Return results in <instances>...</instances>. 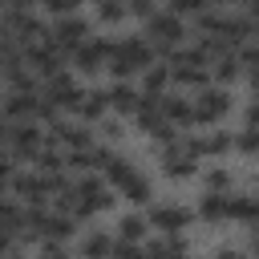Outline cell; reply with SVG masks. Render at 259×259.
Instances as JSON below:
<instances>
[{
	"instance_id": "6da1fadb",
	"label": "cell",
	"mask_w": 259,
	"mask_h": 259,
	"mask_svg": "<svg viewBox=\"0 0 259 259\" xmlns=\"http://www.w3.org/2000/svg\"><path fill=\"white\" fill-rule=\"evenodd\" d=\"M146 40H150V49H154V57L158 61H170L174 57V49L182 45V36H186V28H182V16H174V12H150L146 16V32H142Z\"/></svg>"
},
{
	"instance_id": "7a4b0ae2",
	"label": "cell",
	"mask_w": 259,
	"mask_h": 259,
	"mask_svg": "<svg viewBox=\"0 0 259 259\" xmlns=\"http://www.w3.org/2000/svg\"><path fill=\"white\" fill-rule=\"evenodd\" d=\"M150 61H158L154 49H150V40H146V36H125V40H113V53H109L105 69H109L113 77H130V81H134Z\"/></svg>"
},
{
	"instance_id": "3957f363",
	"label": "cell",
	"mask_w": 259,
	"mask_h": 259,
	"mask_svg": "<svg viewBox=\"0 0 259 259\" xmlns=\"http://www.w3.org/2000/svg\"><path fill=\"white\" fill-rule=\"evenodd\" d=\"M227 109H231V93H227V85H198L194 89V101H190V117L198 121V125H214L219 117H227Z\"/></svg>"
},
{
	"instance_id": "277c9868",
	"label": "cell",
	"mask_w": 259,
	"mask_h": 259,
	"mask_svg": "<svg viewBox=\"0 0 259 259\" xmlns=\"http://www.w3.org/2000/svg\"><path fill=\"white\" fill-rule=\"evenodd\" d=\"M109 53H113V40H109V36H85V40L69 53V61L77 65V73L93 77V73H101V69H105Z\"/></svg>"
},
{
	"instance_id": "5b68a950",
	"label": "cell",
	"mask_w": 259,
	"mask_h": 259,
	"mask_svg": "<svg viewBox=\"0 0 259 259\" xmlns=\"http://www.w3.org/2000/svg\"><path fill=\"white\" fill-rule=\"evenodd\" d=\"M89 36V20L85 16H77V12H65V16H53V24H49V40L69 57L81 40Z\"/></svg>"
},
{
	"instance_id": "8992f818",
	"label": "cell",
	"mask_w": 259,
	"mask_h": 259,
	"mask_svg": "<svg viewBox=\"0 0 259 259\" xmlns=\"http://www.w3.org/2000/svg\"><path fill=\"white\" fill-rule=\"evenodd\" d=\"M45 146V134H40V121H12V130H8V154L16 158V162H32V154Z\"/></svg>"
},
{
	"instance_id": "52a82bcc",
	"label": "cell",
	"mask_w": 259,
	"mask_h": 259,
	"mask_svg": "<svg viewBox=\"0 0 259 259\" xmlns=\"http://www.w3.org/2000/svg\"><path fill=\"white\" fill-rule=\"evenodd\" d=\"M45 142H53L61 150H89L93 146V134L85 130V121H61V117H53Z\"/></svg>"
},
{
	"instance_id": "ba28073f",
	"label": "cell",
	"mask_w": 259,
	"mask_h": 259,
	"mask_svg": "<svg viewBox=\"0 0 259 259\" xmlns=\"http://www.w3.org/2000/svg\"><path fill=\"white\" fill-rule=\"evenodd\" d=\"M178 146L190 158H219V154L231 150V134L227 130H206V134H194V138H178Z\"/></svg>"
},
{
	"instance_id": "9c48e42d",
	"label": "cell",
	"mask_w": 259,
	"mask_h": 259,
	"mask_svg": "<svg viewBox=\"0 0 259 259\" xmlns=\"http://www.w3.org/2000/svg\"><path fill=\"white\" fill-rule=\"evenodd\" d=\"M8 190L20 194L24 202H49V194H53L49 174H40V170H36V174H20V170H16V174L8 178Z\"/></svg>"
},
{
	"instance_id": "30bf717a",
	"label": "cell",
	"mask_w": 259,
	"mask_h": 259,
	"mask_svg": "<svg viewBox=\"0 0 259 259\" xmlns=\"http://www.w3.org/2000/svg\"><path fill=\"white\" fill-rule=\"evenodd\" d=\"M105 93V109H113V113H134V101H138V85L130 81V77H113L109 81V89H101Z\"/></svg>"
},
{
	"instance_id": "8fae6325",
	"label": "cell",
	"mask_w": 259,
	"mask_h": 259,
	"mask_svg": "<svg viewBox=\"0 0 259 259\" xmlns=\"http://www.w3.org/2000/svg\"><path fill=\"white\" fill-rule=\"evenodd\" d=\"M146 223H154L158 231H182L190 223V210H182L174 202H150V219Z\"/></svg>"
},
{
	"instance_id": "7c38bea8",
	"label": "cell",
	"mask_w": 259,
	"mask_h": 259,
	"mask_svg": "<svg viewBox=\"0 0 259 259\" xmlns=\"http://www.w3.org/2000/svg\"><path fill=\"white\" fill-rule=\"evenodd\" d=\"M158 109H162V117H166L170 125H178V130L194 125V117H190V97H178V93H166V89H162Z\"/></svg>"
},
{
	"instance_id": "4fadbf2b",
	"label": "cell",
	"mask_w": 259,
	"mask_h": 259,
	"mask_svg": "<svg viewBox=\"0 0 259 259\" xmlns=\"http://www.w3.org/2000/svg\"><path fill=\"white\" fill-rule=\"evenodd\" d=\"M113 186H117V190H121V194H125L130 202H138V206H150V198H154L150 182H146V178H142V174H138L134 166H130V170H125V174H121V178H117Z\"/></svg>"
},
{
	"instance_id": "5bb4252c",
	"label": "cell",
	"mask_w": 259,
	"mask_h": 259,
	"mask_svg": "<svg viewBox=\"0 0 259 259\" xmlns=\"http://www.w3.org/2000/svg\"><path fill=\"white\" fill-rule=\"evenodd\" d=\"M32 101H36V93H16V89H8V93L0 97V113H4L8 121H28V117H32Z\"/></svg>"
},
{
	"instance_id": "9a60e30c",
	"label": "cell",
	"mask_w": 259,
	"mask_h": 259,
	"mask_svg": "<svg viewBox=\"0 0 259 259\" xmlns=\"http://www.w3.org/2000/svg\"><path fill=\"white\" fill-rule=\"evenodd\" d=\"M166 69H170V81H174V85H190V89H198V85H206V81H210V77H206V65L166 61Z\"/></svg>"
},
{
	"instance_id": "2e32d148",
	"label": "cell",
	"mask_w": 259,
	"mask_h": 259,
	"mask_svg": "<svg viewBox=\"0 0 259 259\" xmlns=\"http://www.w3.org/2000/svg\"><path fill=\"white\" fill-rule=\"evenodd\" d=\"M73 113H77V121H101L105 117V93L101 89H85L81 101L73 105Z\"/></svg>"
},
{
	"instance_id": "e0dca14e",
	"label": "cell",
	"mask_w": 259,
	"mask_h": 259,
	"mask_svg": "<svg viewBox=\"0 0 259 259\" xmlns=\"http://www.w3.org/2000/svg\"><path fill=\"white\" fill-rule=\"evenodd\" d=\"M32 166H36L40 174H61V170H65V150L53 146V142H45V146L32 154Z\"/></svg>"
},
{
	"instance_id": "ac0fdd59",
	"label": "cell",
	"mask_w": 259,
	"mask_h": 259,
	"mask_svg": "<svg viewBox=\"0 0 259 259\" xmlns=\"http://www.w3.org/2000/svg\"><path fill=\"white\" fill-rule=\"evenodd\" d=\"M142 251H150V255H182V251H186V239H182L178 231H162L158 239L142 243Z\"/></svg>"
},
{
	"instance_id": "d6986e66",
	"label": "cell",
	"mask_w": 259,
	"mask_h": 259,
	"mask_svg": "<svg viewBox=\"0 0 259 259\" xmlns=\"http://www.w3.org/2000/svg\"><path fill=\"white\" fill-rule=\"evenodd\" d=\"M138 77H142V89H146V93H162V89L170 85V69H166L162 61H150Z\"/></svg>"
},
{
	"instance_id": "ffe728a7",
	"label": "cell",
	"mask_w": 259,
	"mask_h": 259,
	"mask_svg": "<svg viewBox=\"0 0 259 259\" xmlns=\"http://www.w3.org/2000/svg\"><path fill=\"white\" fill-rule=\"evenodd\" d=\"M198 214H202L206 223H223V219H227V194H223V190H206L202 202H198Z\"/></svg>"
},
{
	"instance_id": "44dd1931",
	"label": "cell",
	"mask_w": 259,
	"mask_h": 259,
	"mask_svg": "<svg viewBox=\"0 0 259 259\" xmlns=\"http://www.w3.org/2000/svg\"><path fill=\"white\" fill-rule=\"evenodd\" d=\"M20 223H24V210H20L12 198H4V194H0V231L16 239V235H20Z\"/></svg>"
},
{
	"instance_id": "7402d4cb",
	"label": "cell",
	"mask_w": 259,
	"mask_h": 259,
	"mask_svg": "<svg viewBox=\"0 0 259 259\" xmlns=\"http://www.w3.org/2000/svg\"><path fill=\"white\" fill-rule=\"evenodd\" d=\"M227 219L255 223V198H251V194H235V198H227Z\"/></svg>"
},
{
	"instance_id": "603a6c76",
	"label": "cell",
	"mask_w": 259,
	"mask_h": 259,
	"mask_svg": "<svg viewBox=\"0 0 259 259\" xmlns=\"http://www.w3.org/2000/svg\"><path fill=\"white\" fill-rule=\"evenodd\" d=\"M146 231H150V227H146V219H142V214H125V219L117 223V239H125V243H142V239H146Z\"/></svg>"
},
{
	"instance_id": "cb8c5ba5",
	"label": "cell",
	"mask_w": 259,
	"mask_h": 259,
	"mask_svg": "<svg viewBox=\"0 0 259 259\" xmlns=\"http://www.w3.org/2000/svg\"><path fill=\"white\" fill-rule=\"evenodd\" d=\"M93 8H97L101 24H121L125 20V0H93Z\"/></svg>"
},
{
	"instance_id": "d4e9b609",
	"label": "cell",
	"mask_w": 259,
	"mask_h": 259,
	"mask_svg": "<svg viewBox=\"0 0 259 259\" xmlns=\"http://www.w3.org/2000/svg\"><path fill=\"white\" fill-rule=\"evenodd\" d=\"M81 251H85V255H109V251H113V239L101 235V231H93V235H85Z\"/></svg>"
},
{
	"instance_id": "484cf974",
	"label": "cell",
	"mask_w": 259,
	"mask_h": 259,
	"mask_svg": "<svg viewBox=\"0 0 259 259\" xmlns=\"http://www.w3.org/2000/svg\"><path fill=\"white\" fill-rule=\"evenodd\" d=\"M202 8H210V4H206V0H166V12H174V16H182V20H186V16H198Z\"/></svg>"
},
{
	"instance_id": "4316f807",
	"label": "cell",
	"mask_w": 259,
	"mask_h": 259,
	"mask_svg": "<svg viewBox=\"0 0 259 259\" xmlns=\"http://www.w3.org/2000/svg\"><path fill=\"white\" fill-rule=\"evenodd\" d=\"M202 182H206V190H227V186H231V174H227L223 166H210V170L202 174Z\"/></svg>"
},
{
	"instance_id": "83f0119b",
	"label": "cell",
	"mask_w": 259,
	"mask_h": 259,
	"mask_svg": "<svg viewBox=\"0 0 259 259\" xmlns=\"http://www.w3.org/2000/svg\"><path fill=\"white\" fill-rule=\"evenodd\" d=\"M16 174V158L8 154V146H0V194L8 190V178Z\"/></svg>"
},
{
	"instance_id": "f1b7e54d",
	"label": "cell",
	"mask_w": 259,
	"mask_h": 259,
	"mask_svg": "<svg viewBox=\"0 0 259 259\" xmlns=\"http://www.w3.org/2000/svg\"><path fill=\"white\" fill-rule=\"evenodd\" d=\"M40 8H45L49 16H65V12H77L81 0H40Z\"/></svg>"
},
{
	"instance_id": "f546056e",
	"label": "cell",
	"mask_w": 259,
	"mask_h": 259,
	"mask_svg": "<svg viewBox=\"0 0 259 259\" xmlns=\"http://www.w3.org/2000/svg\"><path fill=\"white\" fill-rule=\"evenodd\" d=\"M231 142H235L243 154H255V125H243V130H239V138H231Z\"/></svg>"
},
{
	"instance_id": "4dcf8cb0",
	"label": "cell",
	"mask_w": 259,
	"mask_h": 259,
	"mask_svg": "<svg viewBox=\"0 0 259 259\" xmlns=\"http://www.w3.org/2000/svg\"><path fill=\"white\" fill-rule=\"evenodd\" d=\"M150 12H154V0H125V16H142L146 20Z\"/></svg>"
},
{
	"instance_id": "1f68e13d",
	"label": "cell",
	"mask_w": 259,
	"mask_h": 259,
	"mask_svg": "<svg viewBox=\"0 0 259 259\" xmlns=\"http://www.w3.org/2000/svg\"><path fill=\"white\" fill-rule=\"evenodd\" d=\"M101 138H105V142H117V138H121V125H117V121H101Z\"/></svg>"
},
{
	"instance_id": "d6a6232c",
	"label": "cell",
	"mask_w": 259,
	"mask_h": 259,
	"mask_svg": "<svg viewBox=\"0 0 259 259\" xmlns=\"http://www.w3.org/2000/svg\"><path fill=\"white\" fill-rule=\"evenodd\" d=\"M16 251H20V247H16V239L0 231V255H16Z\"/></svg>"
},
{
	"instance_id": "836d02e7",
	"label": "cell",
	"mask_w": 259,
	"mask_h": 259,
	"mask_svg": "<svg viewBox=\"0 0 259 259\" xmlns=\"http://www.w3.org/2000/svg\"><path fill=\"white\" fill-rule=\"evenodd\" d=\"M8 130H12V121L0 113V146H8Z\"/></svg>"
},
{
	"instance_id": "e575fe53",
	"label": "cell",
	"mask_w": 259,
	"mask_h": 259,
	"mask_svg": "<svg viewBox=\"0 0 259 259\" xmlns=\"http://www.w3.org/2000/svg\"><path fill=\"white\" fill-rule=\"evenodd\" d=\"M0 8H32V0H0Z\"/></svg>"
}]
</instances>
